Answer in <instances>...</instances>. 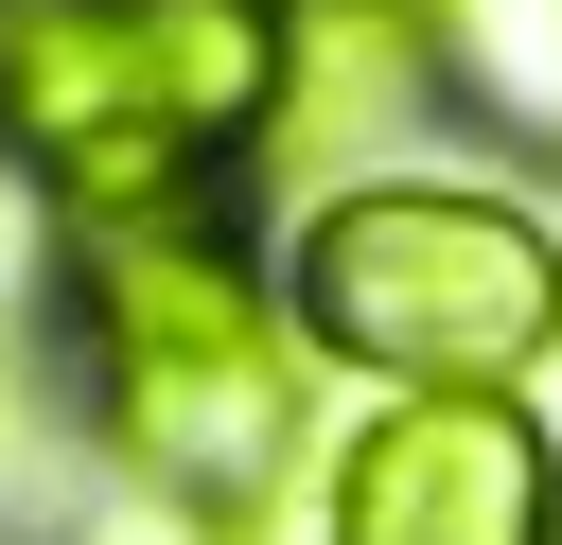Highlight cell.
Listing matches in <instances>:
<instances>
[{"mask_svg":"<svg viewBox=\"0 0 562 545\" xmlns=\"http://www.w3.org/2000/svg\"><path fill=\"white\" fill-rule=\"evenodd\" d=\"M53 422L105 457L123 510L246 545V510H281L299 422H316L281 211L193 193V211H123V229H53Z\"/></svg>","mask_w":562,"mask_h":545,"instance_id":"1","label":"cell"},{"mask_svg":"<svg viewBox=\"0 0 562 545\" xmlns=\"http://www.w3.org/2000/svg\"><path fill=\"white\" fill-rule=\"evenodd\" d=\"M281 123V0H0V176L53 229L246 193Z\"/></svg>","mask_w":562,"mask_h":545,"instance_id":"2","label":"cell"},{"mask_svg":"<svg viewBox=\"0 0 562 545\" xmlns=\"http://www.w3.org/2000/svg\"><path fill=\"white\" fill-rule=\"evenodd\" d=\"M281 299L316 369H369V404H527V369L562 352V229L509 176L386 158L281 211Z\"/></svg>","mask_w":562,"mask_h":545,"instance_id":"3","label":"cell"},{"mask_svg":"<svg viewBox=\"0 0 562 545\" xmlns=\"http://www.w3.org/2000/svg\"><path fill=\"white\" fill-rule=\"evenodd\" d=\"M316 545H562L544 404H369L316 475Z\"/></svg>","mask_w":562,"mask_h":545,"instance_id":"4","label":"cell"},{"mask_svg":"<svg viewBox=\"0 0 562 545\" xmlns=\"http://www.w3.org/2000/svg\"><path fill=\"white\" fill-rule=\"evenodd\" d=\"M404 105H439V70H422V18H404V0L281 18V123H263L281 211H316V193L386 176V123H404Z\"/></svg>","mask_w":562,"mask_h":545,"instance_id":"5","label":"cell"},{"mask_svg":"<svg viewBox=\"0 0 562 545\" xmlns=\"http://www.w3.org/2000/svg\"><path fill=\"white\" fill-rule=\"evenodd\" d=\"M404 18H422L439 105H474L527 158H562V0H404Z\"/></svg>","mask_w":562,"mask_h":545,"instance_id":"6","label":"cell"},{"mask_svg":"<svg viewBox=\"0 0 562 545\" xmlns=\"http://www.w3.org/2000/svg\"><path fill=\"white\" fill-rule=\"evenodd\" d=\"M281 18H334V0H281Z\"/></svg>","mask_w":562,"mask_h":545,"instance_id":"7","label":"cell"}]
</instances>
